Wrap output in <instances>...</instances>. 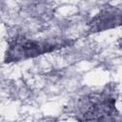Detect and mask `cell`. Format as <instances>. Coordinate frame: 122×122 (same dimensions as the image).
<instances>
[{"instance_id":"1","label":"cell","mask_w":122,"mask_h":122,"mask_svg":"<svg viewBox=\"0 0 122 122\" xmlns=\"http://www.w3.org/2000/svg\"><path fill=\"white\" fill-rule=\"evenodd\" d=\"M68 44L64 41H46L34 40L30 38H15L10 41L5 52V62H19L33 58L44 53L51 52L66 47Z\"/></svg>"},{"instance_id":"2","label":"cell","mask_w":122,"mask_h":122,"mask_svg":"<svg viewBox=\"0 0 122 122\" xmlns=\"http://www.w3.org/2000/svg\"><path fill=\"white\" fill-rule=\"evenodd\" d=\"M84 120H111L115 115V97L110 93L91 96L82 107Z\"/></svg>"},{"instance_id":"3","label":"cell","mask_w":122,"mask_h":122,"mask_svg":"<svg viewBox=\"0 0 122 122\" xmlns=\"http://www.w3.org/2000/svg\"><path fill=\"white\" fill-rule=\"evenodd\" d=\"M121 10L118 8L111 7L102 10L90 22V31H103L114 28L120 24Z\"/></svg>"}]
</instances>
